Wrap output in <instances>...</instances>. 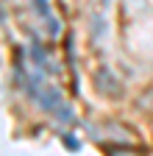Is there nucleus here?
<instances>
[{
    "label": "nucleus",
    "mask_w": 153,
    "mask_h": 156,
    "mask_svg": "<svg viewBox=\"0 0 153 156\" xmlns=\"http://www.w3.org/2000/svg\"><path fill=\"white\" fill-rule=\"evenodd\" d=\"M36 9H39V14H42V17H47L50 23H53V17H50V11H47V0H36Z\"/></svg>",
    "instance_id": "f03ea898"
},
{
    "label": "nucleus",
    "mask_w": 153,
    "mask_h": 156,
    "mask_svg": "<svg viewBox=\"0 0 153 156\" xmlns=\"http://www.w3.org/2000/svg\"><path fill=\"white\" fill-rule=\"evenodd\" d=\"M33 98H36V103H39L45 112H53V114L59 112V114H61V112L67 109V106H64V101H61V92L56 89V87H42Z\"/></svg>",
    "instance_id": "f257e3e1"
}]
</instances>
